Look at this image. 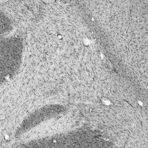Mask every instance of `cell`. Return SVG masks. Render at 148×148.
<instances>
[{"instance_id":"1","label":"cell","mask_w":148,"mask_h":148,"mask_svg":"<svg viewBox=\"0 0 148 148\" xmlns=\"http://www.w3.org/2000/svg\"><path fill=\"white\" fill-rule=\"evenodd\" d=\"M23 46L21 42H3L1 45V83L12 78L21 66Z\"/></svg>"}]
</instances>
